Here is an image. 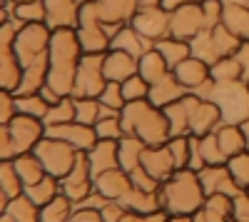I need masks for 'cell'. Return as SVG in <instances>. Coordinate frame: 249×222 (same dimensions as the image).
<instances>
[{
	"label": "cell",
	"mask_w": 249,
	"mask_h": 222,
	"mask_svg": "<svg viewBox=\"0 0 249 222\" xmlns=\"http://www.w3.org/2000/svg\"><path fill=\"white\" fill-rule=\"evenodd\" d=\"M222 23L244 43H249V5H224Z\"/></svg>",
	"instance_id": "cell-27"
},
{
	"label": "cell",
	"mask_w": 249,
	"mask_h": 222,
	"mask_svg": "<svg viewBox=\"0 0 249 222\" xmlns=\"http://www.w3.org/2000/svg\"><path fill=\"white\" fill-rule=\"evenodd\" d=\"M187 92H190V90H187L179 80L170 73V75H164L162 80H157V83L150 85L147 100H150L155 108H167V105L177 103V100H179L182 95H187Z\"/></svg>",
	"instance_id": "cell-17"
},
{
	"label": "cell",
	"mask_w": 249,
	"mask_h": 222,
	"mask_svg": "<svg viewBox=\"0 0 249 222\" xmlns=\"http://www.w3.org/2000/svg\"><path fill=\"white\" fill-rule=\"evenodd\" d=\"M110 203V200L105 197V195H102V192H97V190H92L88 197H82L80 200V203L75 205V207H90V210H102V207H105Z\"/></svg>",
	"instance_id": "cell-44"
},
{
	"label": "cell",
	"mask_w": 249,
	"mask_h": 222,
	"mask_svg": "<svg viewBox=\"0 0 249 222\" xmlns=\"http://www.w3.org/2000/svg\"><path fill=\"white\" fill-rule=\"evenodd\" d=\"M33 152L37 155V160L43 163L45 172L62 180L75 165V160L80 155V150H75L70 143H65V140L60 137H53V135H43L40 137V143L33 148Z\"/></svg>",
	"instance_id": "cell-3"
},
{
	"label": "cell",
	"mask_w": 249,
	"mask_h": 222,
	"mask_svg": "<svg viewBox=\"0 0 249 222\" xmlns=\"http://www.w3.org/2000/svg\"><path fill=\"white\" fill-rule=\"evenodd\" d=\"M45 135H53V137H60L70 143L75 150L80 152H90L97 143V132H95V125H85V123H77V120H70V123H62V125H53V128H45Z\"/></svg>",
	"instance_id": "cell-9"
},
{
	"label": "cell",
	"mask_w": 249,
	"mask_h": 222,
	"mask_svg": "<svg viewBox=\"0 0 249 222\" xmlns=\"http://www.w3.org/2000/svg\"><path fill=\"white\" fill-rule=\"evenodd\" d=\"M77 3H80V5H85V3H95V0H77Z\"/></svg>",
	"instance_id": "cell-53"
},
{
	"label": "cell",
	"mask_w": 249,
	"mask_h": 222,
	"mask_svg": "<svg viewBox=\"0 0 249 222\" xmlns=\"http://www.w3.org/2000/svg\"><path fill=\"white\" fill-rule=\"evenodd\" d=\"M199 215L207 222H230L232 220V195H222V192L207 195Z\"/></svg>",
	"instance_id": "cell-24"
},
{
	"label": "cell",
	"mask_w": 249,
	"mask_h": 222,
	"mask_svg": "<svg viewBox=\"0 0 249 222\" xmlns=\"http://www.w3.org/2000/svg\"><path fill=\"white\" fill-rule=\"evenodd\" d=\"M120 222H142V215H140V212H132V210H127V212L122 215V220H120Z\"/></svg>",
	"instance_id": "cell-48"
},
{
	"label": "cell",
	"mask_w": 249,
	"mask_h": 222,
	"mask_svg": "<svg viewBox=\"0 0 249 222\" xmlns=\"http://www.w3.org/2000/svg\"><path fill=\"white\" fill-rule=\"evenodd\" d=\"M120 203L132 210V212H140V215H147L152 210H160L162 207V200H160V192H147V190H140V187H132L127 195H124Z\"/></svg>",
	"instance_id": "cell-25"
},
{
	"label": "cell",
	"mask_w": 249,
	"mask_h": 222,
	"mask_svg": "<svg viewBox=\"0 0 249 222\" xmlns=\"http://www.w3.org/2000/svg\"><path fill=\"white\" fill-rule=\"evenodd\" d=\"M199 103H202L199 95L187 92V95H182V97L177 100V103L162 108L164 115H167V120H170V132H172V137H175V135H190V120H192V112L197 110Z\"/></svg>",
	"instance_id": "cell-10"
},
{
	"label": "cell",
	"mask_w": 249,
	"mask_h": 222,
	"mask_svg": "<svg viewBox=\"0 0 249 222\" xmlns=\"http://www.w3.org/2000/svg\"><path fill=\"white\" fill-rule=\"evenodd\" d=\"M199 5H202V15H204V30L222 23V13H224L222 0H202Z\"/></svg>",
	"instance_id": "cell-40"
},
{
	"label": "cell",
	"mask_w": 249,
	"mask_h": 222,
	"mask_svg": "<svg viewBox=\"0 0 249 222\" xmlns=\"http://www.w3.org/2000/svg\"><path fill=\"white\" fill-rule=\"evenodd\" d=\"M204 187L199 183V175L190 167L177 170L167 177L160 187L162 207L170 215H197L204 205Z\"/></svg>",
	"instance_id": "cell-2"
},
{
	"label": "cell",
	"mask_w": 249,
	"mask_h": 222,
	"mask_svg": "<svg viewBox=\"0 0 249 222\" xmlns=\"http://www.w3.org/2000/svg\"><path fill=\"white\" fill-rule=\"evenodd\" d=\"M95 190L102 192L107 200H122L132 190V177L127 170L122 167H112V170H105L95 177Z\"/></svg>",
	"instance_id": "cell-14"
},
{
	"label": "cell",
	"mask_w": 249,
	"mask_h": 222,
	"mask_svg": "<svg viewBox=\"0 0 249 222\" xmlns=\"http://www.w3.org/2000/svg\"><path fill=\"white\" fill-rule=\"evenodd\" d=\"M195 145H197V152L202 157L204 165H224L227 157L217 143V135L210 132V135H202V137H195Z\"/></svg>",
	"instance_id": "cell-33"
},
{
	"label": "cell",
	"mask_w": 249,
	"mask_h": 222,
	"mask_svg": "<svg viewBox=\"0 0 249 222\" xmlns=\"http://www.w3.org/2000/svg\"><path fill=\"white\" fill-rule=\"evenodd\" d=\"M187 3H192V0H162V8L167 10V13H172V10H177V8L187 5Z\"/></svg>",
	"instance_id": "cell-47"
},
{
	"label": "cell",
	"mask_w": 249,
	"mask_h": 222,
	"mask_svg": "<svg viewBox=\"0 0 249 222\" xmlns=\"http://www.w3.org/2000/svg\"><path fill=\"white\" fill-rule=\"evenodd\" d=\"M210 100L219 105L222 123L242 125L249 117V85L244 80H237V83H217Z\"/></svg>",
	"instance_id": "cell-4"
},
{
	"label": "cell",
	"mask_w": 249,
	"mask_h": 222,
	"mask_svg": "<svg viewBox=\"0 0 249 222\" xmlns=\"http://www.w3.org/2000/svg\"><path fill=\"white\" fill-rule=\"evenodd\" d=\"M167 220H170V212L164 210V207L152 210V212H147V215H142V222H167Z\"/></svg>",
	"instance_id": "cell-46"
},
{
	"label": "cell",
	"mask_w": 249,
	"mask_h": 222,
	"mask_svg": "<svg viewBox=\"0 0 249 222\" xmlns=\"http://www.w3.org/2000/svg\"><path fill=\"white\" fill-rule=\"evenodd\" d=\"M217 143L224 152V157L230 160L232 155H239L247 150V140H244V132H242V125H232V123H222L217 130Z\"/></svg>",
	"instance_id": "cell-23"
},
{
	"label": "cell",
	"mask_w": 249,
	"mask_h": 222,
	"mask_svg": "<svg viewBox=\"0 0 249 222\" xmlns=\"http://www.w3.org/2000/svg\"><path fill=\"white\" fill-rule=\"evenodd\" d=\"M122 95L127 103H132V100H147L150 95V83L144 80L140 73L130 75L127 80H122Z\"/></svg>",
	"instance_id": "cell-38"
},
{
	"label": "cell",
	"mask_w": 249,
	"mask_h": 222,
	"mask_svg": "<svg viewBox=\"0 0 249 222\" xmlns=\"http://www.w3.org/2000/svg\"><path fill=\"white\" fill-rule=\"evenodd\" d=\"M127 212V207H124L120 200H110V203L100 210V215H102V222H120L122 220V215Z\"/></svg>",
	"instance_id": "cell-43"
},
{
	"label": "cell",
	"mask_w": 249,
	"mask_h": 222,
	"mask_svg": "<svg viewBox=\"0 0 249 222\" xmlns=\"http://www.w3.org/2000/svg\"><path fill=\"white\" fill-rule=\"evenodd\" d=\"M242 132H244V140H247V150H249V117L242 123Z\"/></svg>",
	"instance_id": "cell-50"
},
{
	"label": "cell",
	"mask_w": 249,
	"mask_h": 222,
	"mask_svg": "<svg viewBox=\"0 0 249 222\" xmlns=\"http://www.w3.org/2000/svg\"><path fill=\"white\" fill-rule=\"evenodd\" d=\"M195 3H202V0H195Z\"/></svg>",
	"instance_id": "cell-55"
},
{
	"label": "cell",
	"mask_w": 249,
	"mask_h": 222,
	"mask_svg": "<svg viewBox=\"0 0 249 222\" xmlns=\"http://www.w3.org/2000/svg\"><path fill=\"white\" fill-rule=\"evenodd\" d=\"M110 48H115V50H124V53H130V55L140 57L142 53H147L150 48H155V43H152V40H147V37H142L132 25H122V28L112 35Z\"/></svg>",
	"instance_id": "cell-19"
},
{
	"label": "cell",
	"mask_w": 249,
	"mask_h": 222,
	"mask_svg": "<svg viewBox=\"0 0 249 222\" xmlns=\"http://www.w3.org/2000/svg\"><path fill=\"white\" fill-rule=\"evenodd\" d=\"M247 192H249V190H247Z\"/></svg>",
	"instance_id": "cell-57"
},
{
	"label": "cell",
	"mask_w": 249,
	"mask_h": 222,
	"mask_svg": "<svg viewBox=\"0 0 249 222\" xmlns=\"http://www.w3.org/2000/svg\"><path fill=\"white\" fill-rule=\"evenodd\" d=\"M204 30V15L199 3H187L170 13V35L179 40H195Z\"/></svg>",
	"instance_id": "cell-7"
},
{
	"label": "cell",
	"mask_w": 249,
	"mask_h": 222,
	"mask_svg": "<svg viewBox=\"0 0 249 222\" xmlns=\"http://www.w3.org/2000/svg\"><path fill=\"white\" fill-rule=\"evenodd\" d=\"M137 73L152 85V83H157V80H162L164 75H170L172 68L167 65V60L162 57V53L157 48H150L147 53H142L137 57Z\"/></svg>",
	"instance_id": "cell-22"
},
{
	"label": "cell",
	"mask_w": 249,
	"mask_h": 222,
	"mask_svg": "<svg viewBox=\"0 0 249 222\" xmlns=\"http://www.w3.org/2000/svg\"><path fill=\"white\" fill-rule=\"evenodd\" d=\"M70 120H75V97L65 95V97H60L57 103L50 105V110H48L43 123H45V128H53V125L70 123Z\"/></svg>",
	"instance_id": "cell-34"
},
{
	"label": "cell",
	"mask_w": 249,
	"mask_h": 222,
	"mask_svg": "<svg viewBox=\"0 0 249 222\" xmlns=\"http://www.w3.org/2000/svg\"><path fill=\"white\" fill-rule=\"evenodd\" d=\"M172 75L179 80V83L187 88V90H197L207 77H210V65L204 63V60H199V57H195V55H190V57H184L179 65H175L172 68Z\"/></svg>",
	"instance_id": "cell-18"
},
{
	"label": "cell",
	"mask_w": 249,
	"mask_h": 222,
	"mask_svg": "<svg viewBox=\"0 0 249 222\" xmlns=\"http://www.w3.org/2000/svg\"><path fill=\"white\" fill-rule=\"evenodd\" d=\"M100 103H102V108H107V110H115V112H120L122 108H124V95H122V83H112V80H107V85H105V90L100 92Z\"/></svg>",
	"instance_id": "cell-39"
},
{
	"label": "cell",
	"mask_w": 249,
	"mask_h": 222,
	"mask_svg": "<svg viewBox=\"0 0 249 222\" xmlns=\"http://www.w3.org/2000/svg\"><path fill=\"white\" fill-rule=\"evenodd\" d=\"M122 130L137 135L144 145H164L172 137L170 120L162 108H155L150 100H132L120 110Z\"/></svg>",
	"instance_id": "cell-1"
},
{
	"label": "cell",
	"mask_w": 249,
	"mask_h": 222,
	"mask_svg": "<svg viewBox=\"0 0 249 222\" xmlns=\"http://www.w3.org/2000/svg\"><path fill=\"white\" fill-rule=\"evenodd\" d=\"M219 125H222V110H219V105L212 103V100H202V103L197 105V110L192 112L190 135H195V137L210 135V132H214Z\"/></svg>",
	"instance_id": "cell-16"
},
{
	"label": "cell",
	"mask_w": 249,
	"mask_h": 222,
	"mask_svg": "<svg viewBox=\"0 0 249 222\" xmlns=\"http://www.w3.org/2000/svg\"><path fill=\"white\" fill-rule=\"evenodd\" d=\"M68 222H102L100 210H90V207H75Z\"/></svg>",
	"instance_id": "cell-45"
},
{
	"label": "cell",
	"mask_w": 249,
	"mask_h": 222,
	"mask_svg": "<svg viewBox=\"0 0 249 222\" xmlns=\"http://www.w3.org/2000/svg\"><path fill=\"white\" fill-rule=\"evenodd\" d=\"M140 165L147 170L152 177H157L160 183H164L167 177H172L177 172L175 157H172L167 143H164V145H147L144 152H142V163Z\"/></svg>",
	"instance_id": "cell-12"
},
{
	"label": "cell",
	"mask_w": 249,
	"mask_h": 222,
	"mask_svg": "<svg viewBox=\"0 0 249 222\" xmlns=\"http://www.w3.org/2000/svg\"><path fill=\"white\" fill-rule=\"evenodd\" d=\"M5 212L15 222H40V205H35L25 192H20L18 197H10Z\"/></svg>",
	"instance_id": "cell-30"
},
{
	"label": "cell",
	"mask_w": 249,
	"mask_h": 222,
	"mask_svg": "<svg viewBox=\"0 0 249 222\" xmlns=\"http://www.w3.org/2000/svg\"><path fill=\"white\" fill-rule=\"evenodd\" d=\"M222 3H224V5H247L249 0H222Z\"/></svg>",
	"instance_id": "cell-51"
},
{
	"label": "cell",
	"mask_w": 249,
	"mask_h": 222,
	"mask_svg": "<svg viewBox=\"0 0 249 222\" xmlns=\"http://www.w3.org/2000/svg\"><path fill=\"white\" fill-rule=\"evenodd\" d=\"M35 205H48L50 200H55L57 195H60V180L57 177H53V175H45L43 180H37L35 185H28L25 190H23Z\"/></svg>",
	"instance_id": "cell-29"
},
{
	"label": "cell",
	"mask_w": 249,
	"mask_h": 222,
	"mask_svg": "<svg viewBox=\"0 0 249 222\" xmlns=\"http://www.w3.org/2000/svg\"><path fill=\"white\" fill-rule=\"evenodd\" d=\"M230 222H239V220H230Z\"/></svg>",
	"instance_id": "cell-54"
},
{
	"label": "cell",
	"mask_w": 249,
	"mask_h": 222,
	"mask_svg": "<svg viewBox=\"0 0 249 222\" xmlns=\"http://www.w3.org/2000/svg\"><path fill=\"white\" fill-rule=\"evenodd\" d=\"M167 148L175 157V165L177 170L190 165V157H192V135H175L167 140Z\"/></svg>",
	"instance_id": "cell-36"
},
{
	"label": "cell",
	"mask_w": 249,
	"mask_h": 222,
	"mask_svg": "<svg viewBox=\"0 0 249 222\" xmlns=\"http://www.w3.org/2000/svg\"><path fill=\"white\" fill-rule=\"evenodd\" d=\"M95 190V175H92V167H90V160H88V152H80L72 170L60 180V192L68 195L72 203L77 205L82 197H88L90 192Z\"/></svg>",
	"instance_id": "cell-6"
},
{
	"label": "cell",
	"mask_w": 249,
	"mask_h": 222,
	"mask_svg": "<svg viewBox=\"0 0 249 222\" xmlns=\"http://www.w3.org/2000/svg\"><path fill=\"white\" fill-rule=\"evenodd\" d=\"M144 148H147V145H144L137 135L124 132V135L117 140V160H120V167L127 170V172H132L135 167H140Z\"/></svg>",
	"instance_id": "cell-21"
},
{
	"label": "cell",
	"mask_w": 249,
	"mask_h": 222,
	"mask_svg": "<svg viewBox=\"0 0 249 222\" xmlns=\"http://www.w3.org/2000/svg\"><path fill=\"white\" fill-rule=\"evenodd\" d=\"M247 85H249V80H247Z\"/></svg>",
	"instance_id": "cell-56"
},
{
	"label": "cell",
	"mask_w": 249,
	"mask_h": 222,
	"mask_svg": "<svg viewBox=\"0 0 249 222\" xmlns=\"http://www.w3.org/2000/svg\"><path fill=\"white\" fill-rule=\"evenodd\" d=\"M72 210H75V203L68 195L60 192L55 200H50L48 205L40 207V222H68Z\"/></svg>",
	"instance_id": "cell-31"
},
{
	"label": "cell",
	"mask_w": 249,
	"mask_h": 222,
	"mask_svg": "<svg viewBox=\"0 0 249 222\" xmlns=\"http://www.w3.org/2000/svg\"><path fill=\"white\" fill-rule=\"evenodd\" d=\"M105 55V53H102ZM102 55H82L77 73H75V85H72V97H100L105 90L107 77L102 73Z\"/></svg>",
	"instance_id": "cell-5"
},
{
	"label": "cell",
	"mask_w": 249,
	"mask_h": 222,
	"mask_svg": "<svg viewBox=\"0 0 249 222\" xmlns=\"http://www.w3.org/2000/svg\"><path fill=\"white\" fill-rule=\"evenodd\" d=\"M45 20L55 28H77L80 3L77 0H45Z\"/></svg>",
	"instance_id": "cell-15"
},
{
	"label": "cell",
	"mask_w": 249,
	"mask_h": 222,
	"mask_svg": "<svg viewBox=\"0 0 249 222\" xmlns=\"http://www.w3.org/2000/svg\"><path fill=\"white\" fill-rule=\"evenodd\" d=\"M199 183L204 187V195H214V192H222V195H237L242 192V187L234 183L232 172L227 170V163L224 165H204L199 172Z\"/></svg>",
	"instance_id": "cell-11"
},
{
	"label": "cell",
	"mask_w": 249,
	"mask_h": 222,
	"mask_svg": "<svg viewBox=\"0 0 249 222\" xmlns=\"http://www.w3.org/2000/svg\"><path fill=\"white\" fill-rule=\"evenodd\" d=\"M192 217H195V215H170L167 222H195Z\"/></svg>",
	"instance_id": "cell-49"
},
{
	"label": "cell",
	"mask_w": 249,
	"mask_h": 222,
	"mask_svg": "<svg viewBox=\"0 0 249 222\" xmlns=\"http://www.w3.org/2000/svg\"><path fill=\"white\" fill-rule=\"evenodd\" d=\"M232 220L249 222V192L242 190L232 197Z\"/></svg>",
	"instance_id": "cell-42"
},
{
	"label": "cell",
	"mask_w": 249,
	"mask_h": 222,
	"mask_svg": "<svg viewBox=\"0 0 249 222\" xmlns=\"http://www.w3.org/2000/svg\"><path fill=\"white\" fill-rule=\"evenodd\" d=\"M155 48L162 53V57L167 60V65H170V68L179 65L184 57H190V55H192V45H190V40H179V37H172V35L157 40Z\"/></svg>",
	"instance_id": "cell-26"
},
{
	"label": "cell",
	"mask_w": 249,
	"mask_h": 222,
	"mask_svg": "<svg viewBox=\"0 0 249 222\" xmlns=\"http://www.w3.org/2000/svg\"><path fill=\"white\" fill-rule=\"evenodd\" d=\"M130 25L142 35L157 43V40L170 35V13L164 8H140L135 18L130 20Z\"/></svg>",
	"instance_id": "cell-8"
},
{
	"label": "cell",
	"mask_w": 249,
	"mask_h": 222,
	"mask_svg": "<svg viewBox=\"0 0 249 222\" xmlns=\"http://www.w3.org/2000/svg\"><path fill=\"white\" fill-rule=\"evenodd\" d=\"M210 75L217 83H237V80H244V68L237 60V55H227V57H219L214 65H210Z\"/></svg>",
	"instance_id": "cell-28"
},
{
	"label": "cell",
	"mask_w": 249,
	"mask_h": 222,
	"mask_svg": "<svg viewBox=\"0 0 249 222\" xmlns=\"http://www.w3.org/2000/svg\"><path fill=\"white\" fill-rule=\"evenodd\" d=\"M130 177H132V187H140V190H147V192H160V187H162V183L157 177H152L147 170H144L142 165L140 167H135L132 172H130Z\"/></svg>",
	"instance_id": "cell-41"
},
{
	"label": "cell",
	"mask_w": 249,
	"mask_h": 222,
	"mask_svg": "<svg viewBox=\"0 0 249 222\" xmlns=\"http://www.w3.org/2000/svg\"><path fill=\"white\" fill-rule=\"evenodd\" d=\"M95 132H97V140H120L124 135L120 112L102 108V115H100V120L95 123Z\"/></svg>",
	"instance_id": "cell-32"
},
{
	"label": "cell",
	"mask_w": 249,
	"mask_h": 222,
	"mask_svg": "<svg viewBox=\"0 0 249 222\" xmlns=\"http://www.w3.org/2000/svg\"><path fill=\"white\" fill-rule=\"evenodd\" d=\"M102 115V103L97 97H75V120L85 125H95Z\"/></svg>",
	"instance_id": "cell-35"
},
{
	"label": "cell",
	"mask_w": 249,
	"mask_h": 222,
	"mask_svg": "<svg viewBox=\"0 0 249 222\" xmlns=\"http://www.w3.org/2000/svg\"><path fill=\"white\" fill-rule=\"evenodd\" d=\"M102 73H105V77L112 80V83H122V80H127L130 75L137 73V57L124 53V50L110 48L102 55Z\"/></svg>",
	"instance_id": "cell-13"
},
{
	"label": "cell",
	"mask_w": 249,
	"mask_h": 222,
	"mask_svg": "<svg viewBox=\"0 0 249 222\" xmlns=\"http://www.w3.org/2000/svg\"><path fill=\"white\" fill-rule=\"evenodd\" d=\"M192 220H195V222H207V220H204V217H202V215H199V212H197V215H195V217H192Z\"/></svg>",
	"instance_id": "cell-52"
},
{
	"label": "cell",
	"mask_w": 249,
	"mask_h": 222,
	"mask_svg": "<svg viewBox=\"0 0 249 222\" xmlns=\"http://www.w3.org/2000/svg\"><path fill=\"white\" fill-rule=\"evenodd\" d=\"M247 5H249V3H247Z\"/></svg>",
	"instance_id": "cell-58"
},
{
	"label": "cell",
	"mask_w": 249,
	"mask_h": 222,
	"mask_svg": "<svg viewBox=\"0 0 249 222\" xmlns=\"http://www.w3.org/2000/svg\"><path fill=\"white\" fill-rule=\"evenodd\" d=\"M88 160H90V167H92V175H95V177H97L100 172H105V170L120 167V160H117V140H97L95 148L88 152Z\"/></svg>",
	"instance_id": "cell-20"
},
{
	"label": "cell",
	"mask_w": 249,
	"mask_h": 222,
	"mask_svg": "<svg viewBox=\"0 0 249 222\" xmlns=\"http://www.w3.org/2000/svg\"><path fill=\"white\" fill-rule=\"evenodd\" d=\"M227 170L232 172L234 183L242 190H249V150H244L239 155H232L230 160H227Z\"/></svg>",
	"instance_id": "cell-37"
}]
</instances>
